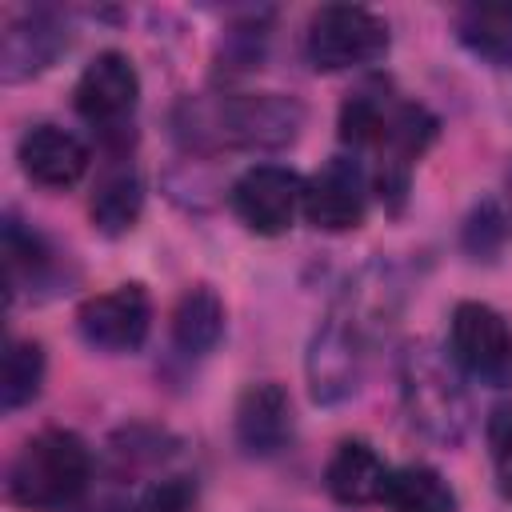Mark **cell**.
Segmentation results:
<instances>
[{"label": "cell", "mask_w": 512, "mask_h": 512, "mask_svg": "<svg viewBox=\"0 0 512 512\" xmlns=\"http://www.w3.org/2000/svg\"><path fill=\"white\" fill-rule=\"evenodd\" d=\"M172 128L188 152L284 148L304 128V104L284 96V92L188 96V100H180Z\"/></svg>", "instance_id": "1"}, {"label": "cell", "mask_w": 512, "mask_h": 512, "mask_svg": "<svg viewBox=\"0 0 512 512\" xmlns=\"http://www.w3.org/2000/svg\"><path fill=\"white\" fill-rule=\"evenodd\" d=\"M224 336V300L208 284L184 288L172 308V344L184 356H208Z\"/></svg>", "instance_id": "19"}, {"label": "cell", "mask_w": 512, "mask_h": 512, "mask_svg": "<svg viewBox=\"0 0 512 512\" xmlns=\"http://www.w3.org/2000/svg\"><path fill=\"white\" fill-rule=\"evenodd\" d=\"M88 480V444L68 428H44L8 464V500L28 512H64L84 496Z\"/></svg>", "instance_id": "3"}, {"label": "cell", "mask_w": 512, "mask_h": 512, "mask_svg": "<svg viewBox=\"0 0 512 512\" xmlns=\"http://www.w3.org/2000/svg\"><path fill=\"white\" fill-rule=\"evenodd\" d=\"M68 48V24L52 8H28L16 12L4 24L0 36V76L8 84L28 80L56 64V56Z\"/></svg>", "instance_id": "11"}, {"label": "cell", "mask_w": 512, "mask_h": 512, "mask_svg": "<svg viewBox=\"0 0 512 512\" xmlns=\"http://www.w3.org/2000/svg\"><path fill=\"white\" fill-rule=\"evenodd\" d=\"M508 200H512V168H508Z\"/></svg>", "instance_id": "25"}, {"label": "cell", "mask_w": 512, "mask_h": 512, "mask_svg": "<svg viewBox=\"0 0 512 512\" xmlns=\"http://www.w3.org/2000/svg\"><path fill=\"white\" fill-rule=\"evenodd\" d=\"M460 44L488 64H512V0H472L456 12Z\"/></svg>", "instance_id": "18"}, {"label": "cell", "mask_w": 512, "mask_h": 512, "mask_svg": "<svg viewBox=\"0 0 512 512\" xmlns=\"http://www.w3.org/2000/svg\"><path fill=\"white\" fill-rule=\"evenodd\" d=\"M388 464L384 456L360 440V436H348L336 444V452L328 456V468H324V488L336 504L344 508H364V504H380L384 496V480H388Z\"/></svg>", "instance_id": "14"}, {"label": "cell", "mask_w": 512, "mask_h": 512, "mask_svg": "<svg viewBox=\"0 0 512 512\" xmlns=\"http://www.w3.org/2000/svg\"><path fill=\"white\" fill-rule=\"evenodd\" d=\"M44 384V348L36 340H8L4 368H0V404L4 412H16L40 396Z\"/></svg>", "instance_id": "21"}, {"label": "cell", "mask_w": 512, "mask_h": 512, "mask_svg": "<svg viewBox=\"0 0 512 512\" xmlns=\"http://www.w3.org/2000/svg\"><path fill=\"white\" fill-rule=\"evenodd\" d=\"M376 316H380V300L368 304L360 292H352L312 332L304 368H308V388H312L316 404H340V400H348L360 388Z\"/></svg>", "instance_id": "4"}, {"label": "cell", "mask_w": 512, "mask_h": 512, "mask_svg": "<svg viewBox=\"0 0 512 512\" xmlns=\"http://www.w3.org/2000/svg\"><path fill=\"white\" fill-rule=\"evenodd\" d=\"M232 428H236V444L264 460V456H276L288 448L292 440V396L276 384V380H260V384H248L236 400V412H232Z\"/></svg>", "instance_id": "12"}, {"label": "cell", "mask_w": 512, "mask_h": 512, "mask_svg": "<svg viewBox=\"0 0 512 512\" xmlns=\"http://www.w3.org/2000/svg\"><path fill=\"white\" fill-rule=\"evenodd\" d=\"M236 220L256 236H284L304 208V176L284 164H252L228 188Z\"/></svg>", "instance_id": "8"}, {"label": "cell", "mask_w": 512, "mask_h": 512, "mask_svg": "<svg viewBox=\"0 0 512 512\" xmlns=\"http://www.w3.org/2000/svg\"><path fill=\"white\" fill-rule=\"evenodd\" d=\"M404 96H396L384 80H372V84H360L344 104H340V140L356 152H376L396 108H400Z\"/></svg>", "instance_id": "17"}, {"label": "cell", "mask_w": 512, "mask_h": 512, "mask_svg": "<svg viewBox=\"0 0 512 512\" xmlns=\"http://www.w3.org/2000/svg\"><path fill=\"white\" fill-rule=\"evenodd\" d=\"M76 112L92 124L108 144H124L132 112L140 104V76L124 52H100L76 80Z\"/></svg>", "instance_id": "7"}, {"label": "cell", "mask_w": 512, "mask_h": 512, "mask_svg": "<svg viewBox=\"0 0 512 512\" xmlns=\"http://www.w3.org/2000/svg\"><path fill=\"white\" fill-rule=\"evenodd\" d=\"M192 500H196L192 484L184 476H168V480L152 484L132 512H192Z\"/></svg>", "instance_id": "24"}, {"label": "cell", "mask_w": 512, "mask_h": 512, "mask_svg": "<svg viewBox=\"0 0 512 512\" xmlns=\"http://www.w3.org/2000/svg\"><path fill=\"white\" fill-rule=\"evenodd\" d=\"M400 404L408 424L444 448H456L472 428V400L464 388V372L452 356L432 344H408L400 356Z\"/></svg>", "instance_id": "2"}, {"label": "cell", "mask_w": 512, "mask_h": 512, "mask_svg": "<svg viewBox=\"0 0 512 512\" xmlns=\"http://www.w3.org/2000/svg\"><path fill=\"white\" fill-rule=\"evenodd\" d=\"M388 52V24L360 4H324L304 28V56L316 72L376 64Z\"/></svg>", "instance_id": "5"}, {"label": "cell", "mask_w": 512, "mask_h": 512, "mask_svg": "<svg viewBox=\"0 0 512 512\" xmlns=\"http://www.w3.org/2000/svg\"><path fill=\"white\" fill-rule=\"evenodd\" d=\"M372 176L356 156H332L304 180V220L320 232H352L364 224Z\"/></svg>", "instance_id": "9"}, {"label": "cell", "mask_w": 512, "mask_h": 512, "mask_svg": "<svg viewBox=\"0 0 512 512\" xmlns=\"http://www.w3.org/2000/svg\"><path fill=\"white\" fill-rule=\"evenodd\" d=\"M16 160L24 176L40 188H72L88 172V148L60 124H36L20 136Z\"/></svg>", "instance_id": "13"}, {"label": "cell", "mask_w": 512, "mask_h": 512, "mask_svg": "<svg viewBox=\"0 0 512 512\" xmlns=\"http://www.w3.org/2000/svg\"><path fill=\"white\" fill-rule=\"evenodd\" d=\"M460 240H464L468 256L492 260V256L504 248V240H508V216H504V208H500L496 200H480V204L468 212Z\"/></svg>", "instance_id": "22"}, {"label": "cell", "mask_w": 512, "mask_h": 512, "mask_svg": "<svg viewBox=\"0 0 512 512\" xmlns=\"http://www.w3.org/2000/svg\"><path fill=\"white\" fill-rule=\"evenodd\" d=\"M488 452H492L496 484L512 500V404H500L488 416Z\"/></svg>", "instance_id": "23"}, {"label": "cell", "mask_w": 512, "mask_h": 512, "mask_svg": "<svg viewBox=\"0 0 512 512\" xmlns=\"http://www.w3.org/2000/svg\"><path fill=\"white\" fill-rule=\"evenodd\" d=\"M0 256H4V288H8V300H16L24 288H44L56 276V252H52V244L36 228H28L24 220H16L12 212L4 216V228H0Z\"/></svg>", "instance_id": "16"}, {"label": "cell", "mask_w": 512, "mask_h": 512, "mask_svg": "<svg viewBox=\"0 0 512 512\" xmlns=\"http://www.w3.org/2000/svg\"><path fill=\"white\" fill-rule=\"evenodd\" d=\"M140 208H144L140 172H136L124 156H112V160L100 168L96 188H92V200H88L92 224H96L104 236H124V232L136 228Z\"/></svg>", "instance_id": "15"}, {"label": "cell", "mask_w": 512, "mask_h": 512, "mask_svg": "<svg viewBox=\"0 0 512 512\" xmlns=\"http://www.w3.org/2000/svg\"><path fill=\"white\" fill-rule=\"evenodd\" d=\"M76 328L96 352H136L152 328V300L144 284H116L112 292L88 296L76 312Z\"/></svg>", "instance_id": "10"}, {"label": "cell", "mask_w": 512, "mask_h": 512, "mask_svg": "<svg viewBox=\"0 0 512 512\" xmlns=\"http://www.w3.org/2000/svg\"><path fill=\"white\" fill-rule=\"evenodd\" d=\"M380 504L388 512H456V492L436 468L404 464L388 472Z\"/></svg>", "instance_id": "20"}, {"label": "cell", "mask_w": 512, "mask_h": 512, "mask_svg": "<svg viewBox=\"0 0 512 512\" xmlns=\"http://www.w3.org/2000/svg\"><path fill=\"white\" fill-rule=\"evenodd\" d=\"M448 356L488 388H512V328L480 300H460L448 320Z\"/></svg>", "instance_id": "6"}]
</instances>
